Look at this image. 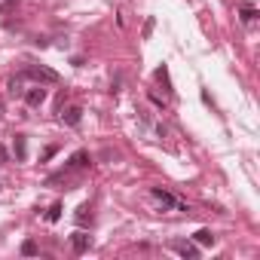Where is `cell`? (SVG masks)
Wrapping results in <instances>:
<instances>
[{
	"label": "cell",
	"mask_w": 260,
	"mask_h": 260,
	"mask_svg": "<svg viewBox=\"0 0 260 260\" xmlns=\"http://www.w3.org/2000/svg\"><path fill=\"white\" fill-rule=\"evenodd\" d=\"M22 77H31V80H37V83H58L61 77H58V71H52V68H43V64H31V68H25V74Z\"/></svg>",
	"instance_id": "cell-1"
},
{
	"label": "cell",
	"mask_w": 260,
	"mask_h": 260,
	"mask_svg": "<svg viewBox=\"0 0 260 260\" xmlns=\"http://www.w3.org/2000/svg\"><path fill=\"white\" fill-rule=\"evenodd\" d=\"M150 196H153L156 202H162L166 208H178V211H187V205H184L181 199H175V196H172L169 190H162V187H153V190H150Z\"/></svg>",
	"instance_id": "cell-2"
},
{
	"label": "cell",
	"mask_w": 260,
	"mask_h": 260,
	"mask_svg": "<svg viewBox=\"0 0 260 260\" xmlns=\"http://www.w3.org/2000/svg\"><path fill=\"white\" fill-rule=\"evenodd\" d=\"M71 248H74V254H86V251H89V233L77 230V233L71 236Z\"/></svg>",
	"instance_id": "cell-3"
},
{
	"label": "cell",
	"mask_w": 260,
	"mask_h": 260,
	"mask_svg": "<svg viewBox=\"0 0 260 260\" xmlns=\"http://www.w3.org/2000/svg\"><path fill=\"white\" fill-rule=\"evenodd\" d=\"M25 101H28L31 107H40V104L46 101V89H43V86H31V89L25 92Z\"/></svg>",
	"instance_id": "cell-4"
},
{
	"label": "cell",
	"mask_w": 260,
	"mask_h": 260,
	"mask_svg": "<svg viewBox=\"0 0 260 260\" xmlns=\"http://www.w3.org/2000/svg\"><path fill=\"white\" fill-rule=\"evenodd\" d=\"M89 153L86 150H77L74 156H71V162H68V172H80V169H89Z\"/></svg>",
	"instance_id": "cell-5"
},
{
	"label": "cell",
	"mask_w": 260,
	"mask_h": 260,
	"mask_svg": "<svg viewBox=\"0 0 260 260\" xmlns=\"http://www.w3.org/2000/svg\"><path fill=\"white\" fill-rule=\"evenodd\" d=\"M172 248H175L181 257H190V260H196V257H199V248H196V245H190V242H172Z\"/></svg>",
	"instance_id": "cell-6"
},
{
	"label": "cell",
	"mask_w": 260,
	"mask_h": 260,
	"mask_svg": "<svg viewBox=\"0 0 260 260\" xmlns=\"http://www.w3.org/2000/svg\"><path fill=\"white\" fill-rule=\"evenodd\" d=\"M80 119H83V107H77V104L68 107V110L61 113V122H64V125H77Z\"/></svg>",
	"instance_id": "cell-7"
},
{
	"label": "cell",
	"mask_w": 260,
	"mask_h": 260,
	"mask_svg": "<svg viewBox=\"0 0 260 260\" xmlns=\"http://www.w3.org/2000/svg\"><path fill=\"white\" fill-rule=\"evenodd\" d=\"M13 153H16L19 162L28 159V141H25V135H16V141H13Z\"/></svg>",
	"instance_id": "cell-8"
},
{
	"label": "cell",
	"mask_w": 260,
	"mask_h": 260,
	"mask_svg": "<svg viewBox=\"0 0 260 260\" xmlns=\"http://www.w3.org/2000/svg\"><path fill=\"white\" fill-rule=\"evenodd\" d=\"M74 217H77V223H80V226H86V223H92V211H89V205H80Z\"/></svg>",
	"instance_id": "cell-9"
},
{
	"label": "cell",
	"mask_w": 260,
	"mask_h": 260,
	"mask_svg": "<svg viewBox=\"0 0 260 260\" xmlns=\"http://www.w3.org/2000/svg\"><path fill=\"white\" fill-rule=\"evenodd\" d=\"M239 16H242V22H245V25H251V22H254V19H257V10H254V7H251V4H245V7H242V10H239Z\"/></svg>",
	"instance_id": "cell-10"
},
{
	"label": "cell",
	"mask_w": 260,
	"mask_h": 260,
	"mask_svg": "<svg viewBox=\"0 0 260 260\" xmlns=\"http://www.w3.org/2000/svg\"><path fill=\"white\" fill-rule=\"evenodd\" d=\"M156 80L166 86V92H172V83H169V68L162 64V68H156Z\"/></svg>",
	"instance_id": "cell-11"
},
{
	"label": "cell",
	"mask_w": 260,
	"mask_h": 260,
	"mask_svg": "<svg viewBox=\"0 0 260 260\" xmlns=\"http://www.w3.org/2000/svg\"><path fill=\"white\" fill-rule=\"evenodd\" d=\"M58 217H61V202H52V205H49V211H46V220H49V223H55Z\"/></svg>",
	"instance_id": "cell-12"
},
{
	"label": "cell",
	"mask_w": 260,
	"mask_h": 260,
	"mask_svg": "<svg viewBox=\"0 0 260 260\" xmlns=\"http://www.w3.org/2000/svg\"><path fill=\"white\" fill-rule=\"evenodd\" d=\"M196 242H199V245H214V233H211V230H199V233H196Z\"/></svg>",
	"instance_id": "cell-13"
},
{
	"label": "cell",
	"mask_w": 260,
	"mask_h": 260,
	"mask_svg": "<svg viewBox=\"0 0 260 260\" xmlns=\"http://www.w3.org/2000/svg\"><path fill=\"white\" fill-rule=\"evenodd\" d=\"M22 254H25V257H34V254H37V242H31V239H28V242L22 245Z\"/></svg>",
	"instance_id": "cell-14"
},
{
	"label": "cell",
	"mask_w": 260,
	"mask_h": 260,
	"mask_svg": "<svg viewBox=\"0 0 260 260\" xmlns=\"http://www.w3.org/2000/svg\"><path fill=\"white\" fill-rule=\"evenodd\" d=\"M153 28H156V19H147V22H144V37H150Z\"/></svg>",
	"instance_id": "cell-15"
},
{
	"label": "cell",
	"mask_w": 260,
	"mask_h": 260,
	"mask_svg": "<svg viewBox=\"0 0 260 260\" xmlns=\"http://www.w3.org/2000/svg\"><path fill=\"white\" fill-rule=\"evenodd\" d=\"M7 156H10V153H7V147L0 144V166H7Z\"/></svg>",
	"instance_id": "cell-16"
},
{
	"label": "cell",
	"mask_w": 260,
	"mask_h": 260,
	"mask_svg": "<svg viewBox=\"0 0 260 260\" xmlns=\"http://www.w3.org/2000/svg\"><path fill=\"white\" fill-rule=\"evenodd\" d=\"M0 113H4V101H0Z\"/></svg>",
	"instance_id": "cell-17"
}]
</instances>
